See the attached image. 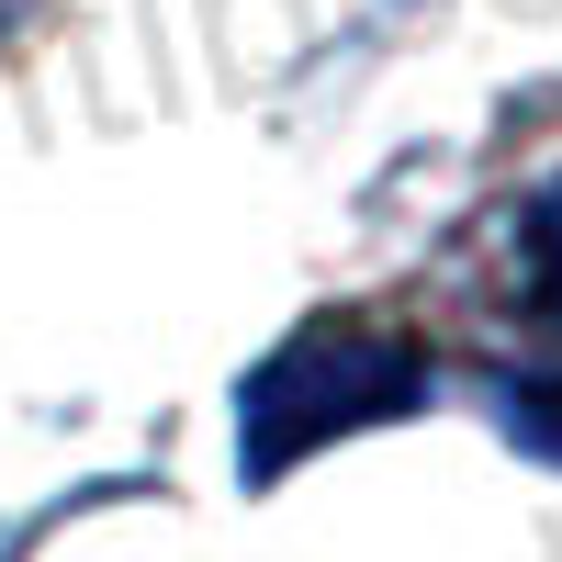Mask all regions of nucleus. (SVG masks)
I'll list each match as a JSON object with an SVG mask.
<instances>
[{
    "mask_svg": "<svg viewBox=\"0 0 562 562\" xmlns=\"http://www.w3.org/2000/svg\"><path fill=\"white\" fill-rule=\"evenodd\" d=\"M405 405H428V349L371 326V315H315L237 383V473L281 484L304 450L360 439V428H383Z\"/></svg>",
    "mask_w": 562,
    "mask_h": 562,
    "instance_id": "1",
    "label": "nucleus"
},
{
    "mask_svg": "<svg viewBox=\"0 0 562 562\" xmlns=\"http://www.w3.org/2000/svg\"><path fill=\"white\" fill-rule=\"evenodd\" d=\"M495 416H506V439H518V450H551V461H562V383H506Z\"/></svg>",
    "mask_w": 562,
    "mask_h": 562,
    "instance_id": "2",
    "label": "nucleus"
},
{
    "mask_svg": "<svg viewBox=\"0 0 562 562\" xmlns=\"http://www.w3.org/2000/svg\"><path fill=\"white\" fill-rule=\"evenodd\" d=\"M529 270H540V293L562 304V192H540V214H529Z\"/></svg>",
    "mask_w": 562,
    "mask_h": 562,
    "instance_id": "3",
    "label": "nucleus"
},
{
    "mask_svg": "<svg viewBox=\"0 0 562 562\" xmlns=\"http://www.w3.org/2000/svg\"><path fill=\"white\" fill-rule=\"evenodd\" d=\"M0 12H12V0H0Z\"/></svg>",
    "mask_w": 562,
    "mask_h": 562,
    "instance_id": "4",
    "label": "nucleus"
}]
</instances>
